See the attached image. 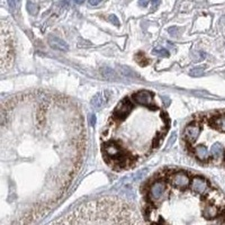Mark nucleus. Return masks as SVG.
I'll list each match as a JSON object with an SVG mask.
<instances>
[{
	"label": "nucleus",
	"mask_w": 225,
	"mask_h": 225,
	"mask_svg": "<svg viewBox=\"0 0 225 225\" xmlns=\"http://www.w3.org/2000/svg\"><path fill=\"white\" fill-rule=\"evenodd\" d=\"M104 153L108 155L112 162H116L121 166H126L127 158L125 155V152L123 151L122 146L116 142H107L104 144Z\"/></svg>",
	"instance_id": "obj_1"
},
{
	"label": "nucleus",
	"mask_w": 225,
	"mask_h": 225,
	"mask_svg": "<svg viewBox=\"0 0 225 225\" xmlns=\"http://www.w3.org/2000/svg\"><path fill=\"white\" fill-rule=\"evenodd\" d=\"M166 190L167 187L164 181H155L149 189V198L153 203H157L162 199V197L166 194Z\"/></svg>",
	"instance_id": "obj_2"
},
{
	"label": "nucleus",
	"mask_w": 225,
	"mask_h": 225,
	"mask_svg": "<svg viewBox=\"0 0 225 225\" xmlns=\"http://www.w3.org/2000/svg\"><path fill=\"white\" fill-rule=\"evenodd\" d=\"M132 108H133V106H132V103L130 101V99L124 98L116 106L115 110H114V117L117 119H124L131 112Z\"/></svg>",
	"instance_id": "obj_3"
},
{
	"label": "nucleus",
	"mask_w": 225,
	"mask_h": 225,
	"mask_svg": "<svg viewBox=\"0 0 225 225\" xmlns=\"http://www.w3.org/2000/svg\"><path fill=\"white\" fill-rule=\"evenodd\" d=\"M133 98L135 103H137L139 105L146 107H153V95L148 90H141V91L134 94Z\"/></svg>",
	"instance_id": "obj_4"
},
{
	"label": "nucleus",
	"mask_w": 225,
	"mask_h": 225,
	"mask_svg": "<svg viewBox=\"0 0 225 225\" xmlns=\"http://www.w3.org/2000/svg\"><path fill=\"white\" fill-rule=\"evenodd\" d=\"M189 182H190L189 176L182 171L175 172V173L171 176V184L175 187H177V188L185 189V188H187V187L189 186Z\"/></svg>",
	"instance_id": "obj_5"
},
{
	"label": "nucleus",
	"mask_w": 225,
	"mask_h": 225,
	"mask_svg": "<svg viewBox=\"0 0 225 225\" xmlns=\"http://www.w3.org/2000/svg\"><path fill=\"white\" fill-rule=\"evenodd\" d=\"M109 91L107 90H103V91L97 92L91 99V105L92 107H95L96 109H100L101 107H104L105 105L109 100Z\"/></svg>",
	"instance_id": "obj_6"
},
{
	"label": "nucleus",
	"mask_w": 225,
	"mask_h": 225,
	"mask_svg": "<svg viewBox=\"0 0 225 225\" xmlns=\"http://www.w3.org/2000/svg\"><path fill=\"white\" fill-rule=\"evenodd\" d=\"M199 134H200V126L196 123L188 125L186 128H185V139H186L187 142L189 143H194L196 140L198 139Z\"/></svg>",
	"instance_id": "obj_7"
},
{
	"label": "nucleus",
	"mask_w": 225,
	"mask_h": 225,
	"mask_svg": "<svg viewBox=\"0 0 225 225\" xmlns=\"http://www.w3.org/2000/svg\"><path fill=\"white\" fill-rule=\"evenodd\" d=\"M190 188H191V190H193L194 193L203 195V194H205L206 190H207L208 182L205 180L204 178L195 177L193 180L190 181Z\"/></svg>",
	"instance_id": "obj_8"
},
{
	"label": "nucleus",
	"mask_w": 225,
	"mask_h": 225,
	"mask_svg": "<svg viewBox=\"0 0 225 225\" xmlns=\"http://www.w3.org/2000/svg\"><path fill=\"white\" fill-rule=\"evenodd\" d=\"M48 44H50L51 48H55L57 51L67 52L69 50V45L67 44V42H64L62 39H60L57 36H50L48 37Z\"/></svg>",
	"instance_id": "obj_9"
},
{
	"label": "nucleus",
	"mask_w": 225,
	"mask_h": 225,
	"mask_svg": "<svg viewBox=\"0 0 225 225\" xmlns=\"http://www.w3.org/2000/svg\"><path fill=\"white\" fill-rule=\"evenodd\" d=\"M195 154H196V157L201 161L208 160V159H209V155H210V153L208 152L207 148H206L205 145H198V146L195 149Z\"/></svg>",
	"instance_id": "obj_10"
},
{
	"label": "nucleus",
	"mask_w": 225,
	"mask_h": 225,
	"mask_svg": "<svg viewBox=\"0 0 225 225\" xmlns=\"http://www.w3.org/2000/svg\"><path fill=\"white\" fill-rule=\"evenodd\" d=\"M203 214H204V216L206 217V218L212 219L218 215V209H217V207L214 206V205H208V206H206V207L204 208Z\"/></svg>",
	"instance_id": "obj_11"
},
{
	"label": "nucleus",
	"mask_w": 225,
	"mask_h": 225,
	"mask_svg": "<svg viewBox=\"0 0 225 225\" xmlns=\"http://www.w3.org/2000/svg\"><path fill=\"white\" fill-rule=\"evenodd\" d=\"M224 152V149L219 143H215V144L212 145V149H210V154L215 158H219Z\"/></svg>",
	"instance_id": "obj_12"
},
{
	"label": "nucleus",
	"mask_w": 225,
	"mask_h": 225,
	"mask_svg": "<svg viewBox=\"0 0 225 225\" xmlns=\"http://www.w3.org/2000/svg\"><path fill=\"white\" fill-rule=\"evenodd\" d=\"M214 125L221 132H225V115L219 116V117L214 119Z\"/></svg>",
	"instance_id": "obj_13"
},
{
	"label": "nucleus",
	"mask_w": 225,
	"mask_h": 225,
	"mask_svg": "<svg viewBox=\"0 0 225 225\" xmlns=\"http://www.w3.org/2000/svg\"><path fill=\"white\" fill-rule=\"evenodd\" d=\"M27 10L30 11V14L32 15H36V12L39 10V5L34 1V0H27Z\"/></svg>",
	"instance_id": "obj_14"
},
{
	"label": "nucleus",
	"mask_w": 225,
	"mask_h": 225,
	"mask_svg": "<svg viewBox=\"0 0 225 225\" xmlns=\"http://www.w3.org/2000/svg\"><path fill=\"white\" fill-rule=\"evenodd\" d=\"M152 53L154 54V55L157 56H162V57H168L169 56V51L166 50V48H154L153 51H152Z\"/></svg>",
	"instance_id": "obj_15"
},
{
	"label": "nucleus",
	"mask_w": 225,
	"mask_h": 225,
	"mask_svg": "<svg viewBox=\"0 0 225 225\" xmlns=\"http://www.w3.org/2000/svg\"><path fill=\"white\" fill-rule=\"evenodd\" d=\"M19 3H21V0H8V6L11 9V11H15L16 8L19 6Z\"/></svg>",
	"instance_id": "obj_16"
},
{
	"label": "nucleus",
	"mask_w": 225,
	"mask_h": 225,
	"mask_svg": "<svg viewBox=\"0 0 225 225\" xmlns=\"http://www.w3.org/2000/svg\"><path fill=\"white\" fill-rule=\"evenodd\" d=\"M103 74H104L105 77L108 78V79H114L115 78V72L112 71V70H110V69H107V68H104L103 69Z\"/></svg>",
	"instance_id": "obj_17"
},
{
	"label": "nucleus",
	"mask_w": 225,
	"mask_h": 225,
	"mask_svg": "<svg viewBox=\"0 0 225 225\" xmlns=\"http://www.w3.org/2000/svg\"><path fill=\"white\" fill-rule=\"evenodd\" d=\"M136 61L140 63V65H142V67H143V65H146V64H148V60L145 59V56L143 55L142 53H139V54L136 55Z\"/></svg>",
	"instance_id": "obj_18"
},
{
	"label": "nucleus",
	"mask_w": 225,
	"mask_h": 225,
	"mask_svg": "<svg viewBox=\"0 0 225 225\" xmlns=\"http://www.w3.org/2000/svg\"><path fill=\"white\" fill-rule=\"evenodd\" d=\"M203 72H204V68H195L193 69L191 71H190V74L193 76V77H197V76H201L203 74Z\"/></svg>",
	"instance_id": "obj_19"
},
{
	"label": "nucleus",
	"mask_w": 225,
	"mask_h": 225,
	"mask_svg": "<svg viewBox=\"0 0 225 225\" xmlns=\"http://www.w3.org/2000/svg\"><path fill=\"white\" fill-rule=\"evenodd\" d=\"M108 21L112 23V25H115V26H119V21H118V18L116 17L115 15H110L109 17H108Z\"/></svg>",
	"instance_id": "obj_20"
},
{
	"label": "nucleus",
	"mask_w": 225,
	"mask_h": 225,
	"mask_svg": "<svg viewBox=\"0 0 225 225\" xmlns=\"http://www.w3.org/2000/svg\"><path fill=\"white\" fill-rule=\"evenodd\" d=\"M96 121H97V117H96V115H94V114L89 115V124H90V126H95Z\"/></svg>",
	"instance_id": "obj_21"
},
{
	"label": "nucleus",
	"mask_w": 225,
	"mask_h": 225,
	"mask_svg": "<svg viewBox=\"0 0 225 225\" xmlns=\"http://www.w3.org/2000/svg\"><path fill=\"white\" fill-rule=\"evenodd\" d=\"M100 2L101 0H89V5H91V6H97Z\"/></svg>",
	"instance_id": "obj_22"
},
{
	"label": "nucleus",
	"mask_w": 225,
	"mask_h": 225,
	"mask_svg": "<svg viewBox=\"0 0 225 225\" xmlns=\"http://www.w3.org/2000/svg\"><path fill=\"white\" fill-rule=\"evenodd\" d=\"M148 3H149L148 0H139V5L141 7H146L148 6Z\"/></svg>",
	"instance_id": "obj_23"
},
{
	"label": "nucleus",
	"mask_w": 225,
	"mask_h": 225,
	"mask_svg": "<svg viewBox=\"0 0 225 225\" xmlns=\"http://www.w3.org/2000/svg\"><path fill=\"white\" fill-rule=\"evenodd\" d=\"M151 2L153 5V7H158L159 3H160V0H151Z\"/></svg>",
	"instance_id": "obj_24"
},
{
	"label": "nucleus",
	"mask_w": 225,
	"mask_h": 225,
	"mask_svg": "<svg viewBox=\"0 0 225 225\" xmlns=\"http://www.w3.org/2000/svg\"><path fill=\"white\" fill-rule=\"evenodd\" d=\"M163 101H164V104H166V106H168L169 104H170V100H169L168 97H163Z\"/></svg>",
	"instance_id": "obj_25"
},
{
	"label": "nucleus",
	"mask_w": 225,
	"mask_h": 225,
	"mask_svg": "<svg viewBox=\"0 0 225 225\" xmlns=\"http://www.w3.org/2000/svg\"><path fill=\"white\" fill-rule=\"evenodd\" d=\"M177 32V28L176 27H172V28H169V33H171V34H175Z\"/></svg>",
	"instance_id": "obj_26"
},
{
	"label": "nucleus",
	"mask_w": 225,
	"mask_h": 225,
	"mask_svg": "<svg viewBox=\"0 0 225 225\" xmlns=\"http://www.w3.org/2000/svg\"><path fill=\"white\" fill-rule=\"evenodd\" d=\"M74 2L78 3V5H81V3L85 2V0H74Z\"/></svg>",
	"instance_id": "obj_27"
}]
</instances>
